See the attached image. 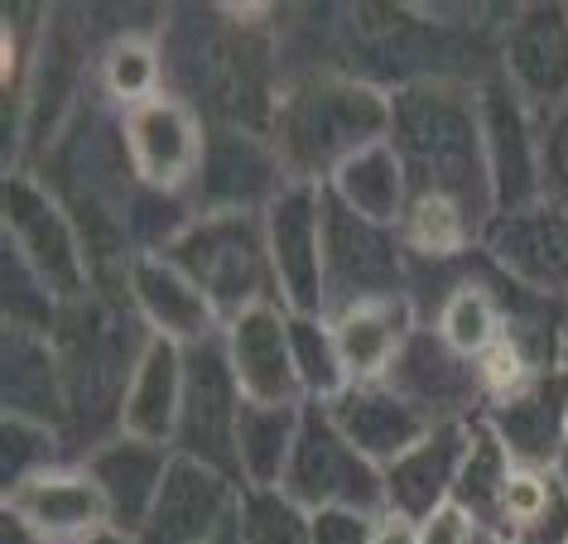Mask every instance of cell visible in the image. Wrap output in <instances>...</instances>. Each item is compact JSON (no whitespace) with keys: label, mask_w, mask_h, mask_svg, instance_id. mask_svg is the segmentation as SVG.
Returning <instances> with one entry per match:
<instances>
[{"label":"cell","mask_w":568,"mask_h":544,"mask_svg":"<svg viewBox=\"0 0 568 544\" xmlns=\"http://www.w3.org/2000/svg\"><path fill=\"white\" fill-rule=\"evenodd\" d=\"M390 145L405 160L409 193H448L496 218L487 145H481L477 82L429 78L390 92Z\"/></svg>","instance_id":"6da1fadb"},{"label":"cell","mask_w":568,"mask_h":544,"mask_svg":"<svg viewBox=\"0 0 568 544\" xmlns=\"http://www.w3.org/2000/svg\"><path fill=\"white\" fill-rule=\"evenodd\" d=\"M390 135V92L362 73L318 68L280 88L270 140L294 183L328 189V179L352 154Z\"/></svg>","instance_id":"7a4b0ae2"},{"label":"cell","mask_w":568,"mask_h":544,"mask_svg":"<svg viewBox=\"0 0 568 544\" xmlns=\"http://www.w3.org/2000/svg\"><path fill=\"white\" fill-rule=\"evenodd\" d=\"M53 342H59L68 381V449L82 457L102 439L121 434V395L150 333L125 304L121 284L116 290L97 284L82 304L63 309Z\"/></svg>","instance_id":"3957f363"},{"label":"cell","mask_w":568,"mask_h":544,"mask_svg":"<svg viewBox=\"0 0 568 544\" xmlns=\"http://www.w3.org/2000/svg\"><path fill=\"white\" fill-rule=\"evenodd\" d=\"M160 255H169L212 299L222 323L255 304H280L265 212H193Z\"/></svg>","instance_id":"277c9868"},{"label":"cell","mask_w":568,"mask_h":544,"mask_svg":"<svg viewBox=\"0 0 568 544\" xmlns=\"http://www.w3.org/2000/svg\"><path fill=\"white\" fill-rule=\"evenodd\" d=\"M0 218H6L0 246L16 251L63 304H82V299L97 290V265H92L88 236H82L73 208L39 174H24V169L6 174Z\"/></svg>","instance_id":"5b68a950"},{"label":"cell","mask_w":568,"mask_h":544,"mask_svg":"<svg viewBox=\"0 0 568 544\" xmlns=\"http://www.w3.org/2000/svg\"><path fill=\"white\" fill-rule=\"evenodd\" d=\"M116 135H121V154H125V169H131V183L140 193L193 203L197 174H203V160H207L212 121L189 102V97L164 92L135 111H121Z\"/></svg>","instance_id":"8992f818"},{"label":"cell","mask_w":568,"mask_h":544,"mask_svg":"<svg viewBox=\"0 0 568 544\" xmlns=\"http://www.w3.org/2000/svg\"><path fill=\"white\" fill-rule=\"evenodd\" d=\"M323 313H343L372 299H405L415 284V261L395 226H376L347 212L323 189Z\"/></svg>","instance_id":"52a82bcc"},{"label":"cell","mask_w":568,"mask_h":544,"mask_svg":"<svg viewBox=\"0 0 568 544\" xmlns=\"http://www.w3.org/2000/svg\"><path fill=\"white\" fill-rule=\"evenodd\" d=\"M280 486L304 511H328V506L376 511V515L386 511V477H381V467L333 424V414L323 405L304 410L300 443H294L290 472H284Z\"/></svg>","instance_id":"ba28073f"},{"label":"cell","mask_w":568,"mask_h":544,"mask_svg":"<svg viewBox=\"0 0 568 544\" xmlns=\"http://www.w3.org/2000/svg\"><path fill=\"white\" fill-rule=\"evenodd\" d=\"M241 414H246V391H241V381L232 376V362H226V352H222V333L203 342V347H189V381H183L174 453L193 457V463H203L236 482Z\"/></svg>","instance_id":"9c48e42d"},{"label":"cell","mask_w":568,"mask_h":544,"mask_svg":"<svg viewBox=\"0 0 568 544\" xmlns=\"http://www.w3.org/2000/svg\"><path fill=\"white\" fill-rule=\"evenodd\" d=\"M481 255L510 284L568 304V203L535 198L525 208L496 212L481 232Z\"/></svg>","instance_id":"30bf717a"},{"label":"cell","mask_w":568,"mask_h":544,"mask_svg":"<svg viewBox=\"0 0 568 544\" xmlns=\"http://www.w3.org/2000/svg\"><path fill=\"white\" fill-rule=\"evenodd\" d=\"M290 183V169L265 131L212 121L207 160L193 189V212H265Z\"/></svg>","instance_id":"8fae6325"},{"label":"cell","mask_w":568,"mask_h":544,"mask_svg":"<svg viewBox=\"0 0 568 544\" xmlns=\"http://www.w3.org/2000/svg\"><path fill=\"white\" fill-rule=\"evenodd\" d=\"M477 117H481V145H487L496 212L535 203L539 198V117L530 111V102L501 73H487L477 82Z\"/></svg>","instance_id":"7c38bea8"},{"label":"cell","mask_w":568,"mask_h":544,"mask_svg":"<svg viewBox=\"0 0 568 544\" xmlns=\"http://www.w3.org/2000/svg\"><path fill=\"white\" fill-rule=\"evenodd\" d=\"M265 246L280 304L290 313H323V189L290 183L265 208Z\"/></svg>","instance_id":"4fadbf2b"},{"label":"cell","mask_w":568,"mask_h":544,"mask_svg":"<svg viewBox=\"0 0 568 544\" xmlns=\"http://www.w3.org/2000/svg\"><path fill=\"white\" fill-rule=\"evenodd\" d=\"M121 294L150 338L174 342V347H203L222 333V313L212 299L183 275L160 251H140L121 270Z\"/></svg>","instance_id":"5bb4252c"},{"label":"cell","mask_w":568,"mask_h":544,"mask_svg":"<svg viewBox=\"0 0 568 544\" xmlns=\"http://www.w3.org/2000/svg\"><path fill=\"white\" fill-rule=\"evenodd\" d=\"M496 73L516 88L530 111L568 102V6L510 10L496 34Z\"/></svg>","instance_id":"9a60e30c"},{"label":"cell","mask_w":568,"mask_h":544,"mask_svg":"<svg viewBox=\"0 0 568 544\" xmlns=\"http://www.w3.org/2000/svg\"><path fill=\"white\" fill-rule=\"evenodd\" d=\"M236 496L241 486L232 477L174 453V467H169V477L135 540L140 544H212L222 530H232Z\"/></svg>","instance_id":"2e32d148"},{"label":"cell","mask_w":568,"mask_h":544,"mask_svg":"<svg viewBox=\"0 0 568 544\" xmlns=\"http://www.w3.org/2000/svg\"><path fill=\"white\" fill-rule=\"evenodd\" d=\"M419 323H429L444 338L448 352H458L463 362L477 366V356H487V347L510 328L506 309V284L491 270L487 255H467L458 261V275L448 284H438L434 299L419 309Z\"/></svg>","instance_id":"e0dca14e"},{"label":"cell","mask_w":568,"mask_h":544,"mask_svg":"<svg viewBox=\"0 0 568 544\" xmlns=\"http://www.w3.org/2000/svg\"><path fill=\"white\" fill-rule=\"evenodd\" d=\"M222 352L232 376L255 405H308L294 376V342H290V309L255 304L222 323Z\"/></svg>","instance_id":"ac0fdd59"},{"label":"cell","mask_w":568,"mask_h":544,"mask_svg":"<svg viewBox=\"0 0 568 544\" xmlns=\"http://www.w3.org/2000/svg\"><path fill=\"white\" fill-rule=\"evenodd\" d=\"M6 511H16L44 544H88L102 530H111L106 496L97 492L82 463H59L10 486Z\"/></svg>","instance_id":"d6986e66"},{"label":"cell","mask_w":568,"mask_h":544,"mask_svg":"<svg viewBox=\"0 0 568 544\" xmlns=\"http://www.w3.org/2000/svg\"><path fill=\"white\" fill-rule=\"evenodd\" d=\"M78 463L88 467L97 492L106 496L111 530L140 535V525H145V515L154 506V496H160L169 467H174V449L135 439V434H111V439L97 443V449L82 453Z\"/></svg>","instance_id":"ffe728a7"},{"label":"cell","mask_w":568,"mask_h":544,"mask_svg":"<svg viewBox=\"0 0 568 544\" xmlns=\"http://www.w3.org/2000/svg\"><path fill=\"white\" fill-rule=\"evenodd\" d=\"M0 405L10 420L49 424L68 439V381L53 333H24V328L0 333Z\"/></svg>","instance_id":"44dd1931"},{"label":"cell","mask_w":568,"mask_h":544,"mask_svg":"<svg viewBox=\"0 0 568 544\" xmlns=\"http://www.w3.org/2000/svg\"><path fill=\"white\" fill-rule=\"evenodd\" d=\"M390 385L405 400H415V405L429 414L434 424H444V420H477V414L487 410L477 366L463 362L458 352H448L444 338H438L429 323L415 328L409 347L400 352V362H395V371H390Z\"/></svg>","instance_id":"7402d4cb"},{"label":"cell","mask_w":568,"mask_h":544,"mask_svg":"<svg viewBox=\"0 0 568 544\" xmlns=\"http://www.w3.org/2000/svg\"><path fill=\"white\" fill-rule=\"evenodd\" d=\"M323 410L333 414V424L343 429L376 467H390L395 457L405 449H415L434 429L429 414H424L415 400H405L390 381H357Z\"/></svg>","instance_id":"603a6c76"},{"label":"cell","mask_w":568,"mask_h":544,"mask_svg":"<svg viewBox=\"0 0 568 544\" xmlns=\"http://www.w3.org/2000/svg\"><path fill=\"white\" fill-rule=\"evenodd\" d=\"M564 414H568V366L539 371L530 385H520L516 395L491 400L481 410L516 463L530 467H554L564 453Z\"/></svg>","instance_id":"cb8c5ba5"},{"label":"cell","mask_w":568,"mask_h":544,"mask_svg":"<svg viewBox=\"0 0 568 544\" xmlns=\"http://www.w3.org/2000/svg\"><path fill=\"white\" fill-rule=\"evenodd\" d=\"M467 429L473 420H444L424 434L415 449H405L390 467H381L386 477V511L405 515V521H424L434 506L453 501L458 486V467L467 453Z\"/></svg>","instance_id":"d4e9b609"},{"label":"cell","mask_w":568,"mask_h":544,"mask_svg":"<svg viewBox=\"0 0 568 544\" xmlns=\"http://www.w3.org/2000/svg\"><path fill=\"white\" fill-rule=\"evenodd\" d=\"M333 319V338L337 352H343L347 381H390L400 352L409 347L419 328V309L415 299H372V304H352L343 313H328Z\"/></svg>","instance_id":"484cf974"},{"label":"cell","mask_w":568,"mask_h":544,"mask_svg":"<svg viewBox=\"0 0 568 544\" xmlns=\"http://www.w3.org/2000/svg\"><path fill=\"white\" fill-rule=\"evenodd\" d=\"M183 381H189V347L150 338L131 371V381H125V395H121V434L174 449Z\"/></svg>","instance_id":"4316f807"},{"label":"cell","mask_w":568,"mask_h":544,"mask_svg":"<svg viewBox=\"0 0 568 544\" xmlns=\"http://www.w3.org/2000/svg\"><path fill=\"white\" fill-rule=\"evenodd\" d=\"M491 218L467 208L463 198L448 193H409V208L400 218V246L415 265H453L481 251V232Z\"/></svg>","instance_id":"83f0119b"},{"label":"cell","mask_w":568,"mask_h":544,"mask_svg":"<svg viewBox=\"0 0 568 544\" xmlns=\"http://www.w3.org/2000/svg\"><path fill=\"white\" fill-rule=\"evenodd\" d=\"M487 535L506 544H568V492L554 467L516 463Z\"/></svg>","instance_id":"f1b7e54d"},{"label":"cell","mask_w":568,"mask_h":544,"mask_svg":"<svg viewBox=\"0 0 568 544\" xmlns=\"http://www.w3.org/2000/svg\"><path fill=\"white\" fill-rule=\"evenodd\" d=\"M328 193L347 212H357V218H366V222L400 226L405 208H409L405 160L395 154L390 140H381V145H366L362 154H352V160L328 179Z\"/></svg>","instance_id":"f546056e"},{"label":"cell","mask_w":568,"mask_h":544,"mask_svg":"<svg viewBox=\"0 0 568 544\" xmlns=\"http://www.w3.org/2000/svg\"><path fill=\"white\" fill-rule=\"evenodd\" d=\"M164 73H169V59H164L160 34L135 24V30H116L111 39H102V53H97V92L116 107V117L164 97L169 92Z\"/></svg>","instance_id":"4dcf8cb0"},{"label":"cell","mask_w":568,"mask_h":544,"mask_svg":"<svg viewBox=\"0 0 568 544\" xmlns=\"http://www.w3.org/2000/svg\"><path fill=\"white\" fill-rule=\"evenodd\" d=\"M308 405H255L246 400L236 434V482L241 486H280L290 472L294 443L304 429Z\"/></svg>","instance_id":"1f68e13d"},{"label":"cell","mask_w":568,"mask_h":544,"mask_svg":"<svg viewBox=\"0 0 568 544\" xmlns=\"http://www.w3.org/2000/svg\"><path fill=\"white\" fill-rule=\"evenodd\" d=\"M510 472H516V457H510L501 434H496V429L477 414L473 429H467V453H463V467H458L453 501L473 511L481 530L496 521V506H501V492H506Z\"/></svg>","instance_id":"d6a6232c"},{"label":"cell","mask_w":568,"mask_h":544,"mask_svg":"<svg viewBox=\"0 0 568 544\" xmlns=\"http://www.w3.org/2000/svg\"><path fill=\"white\" fill-rule=\"evenodd\" d=\"M290 342H294V376L308 405H333L347 391V366L333 338L328 313H290Z\"/></svg>","instance_id":"836d02e7"},{"label":"cell","mask_w":568,"mask_h":544,"mask_svg":"<svg viewBox=\"0 0 568 544\" xmlns=\"http://www.w3.org/2000/svg\"><path fill=\"white\" fill-rule=\"evenodd\" d=\"M314 511H304L284 486H241L232 530L241 544H308Z\"/></svg>","instance_id":"e575fe53"},{"label":"cell","mask_w":568,"mask_h":544,"mask_svg":"<svg viewBox=\"0 0 568 544\" xmlns=\"http://www.w3.org/2000/svg\"><path fill=\"white\" fill-rule=\"evenodd\" d=\"M0 309H6V328H24V333H53L63 319V299L34 275L10 246H0Z\"/></svg>","instance_id":"d590c367"},{"label":"cell","mask_w":568,"mask_h":544,"mask_svg":"<svg viewBox=\"0 0 568 544\" xmlns=\"http://www.w3.org/2000/svg\"><path fill=\"white\" fill-rule=\"evenodd\" d=\"M59 463H78L68 453V439L49 424H30V420H0V486H20L34 472H49Z\"/></svg>","instance_id":"8d00e7d4"},{"label":"cell","mask_w":568,"mask_h":544,"mask_svg":"<svg viewBox=\"0 0 568 544\" xmlns=\"http://www.w3.org/2000/svg\"><path fill=\"white\" fill-rule=\"evenodd\" d=\"M539 198L568 203V102L539 111Z\"/></svg>","instance_id":"74e56055"},{"label":"cell","mask_w":568,"mask_h":544,"mask_svg":"<svg viewBox=\"0 0 568 544\" xmlns=\"http://www.w3.org/2000/svg\"><path fill=\"white\" fill-rule=\"evenodd\" d=\"M376 511H352V506H328L314 511L308 525V544H372L376 540Z\"/></svg>","instance_id":"f35d334b"},{"label":"cell","mask_w":568,"mask_h":544,"mask_svg":"<svg viewBox=\"0 0 568 544\" xmlns=\"http://www.w3.org/2000/svg\"><path fill=\"white\" fill-rule=\"evenodd\" d=\"M419 525V544H477L481 540V525L477 515L458 506V501H444V506H434Z\"/></svg>","instance_id":"ab89813d"},{"label":"cell","mask_w":568,"mask_h":544,"mask_svg":"<svg viewBox=\"0 0 568 544\" xmlns=\"http://www.w3.org/2000/svg\"><path fill=\"white\" fill-rule=\"evenodd\" d=\"M372 544H419V525H415V521H405V515L381 511V521H376V540H372Z\"/></svg>","instance_id":"60d3db41"},{"label":"cell","mask_w":568,"mask_h":544,"mask_svg":"<svg viewBox=\"0 0 568 544\" xmlns=\"http://www.w3.org/2000/svg\"><path fill=\"white\" fill-rule=\"evenodd\" d=\"M0 544H44V540H39L34 530L24 525L16 511H6V506H0Z\"/></svg>","instance_id":"b9f144b4"},{"label":"cell","mask_w":568,"mask_h":544,"mask_svg":"<svg viewBox=\"0 0 568 544\" xmlns=\"http://www.w3.org/2000/svg\"><path fill=\"white\" fill-rule=\"evenodd\" d=\"M88 544H140L135 535H125V530H102L97 540H88Z\"/></svg>","instance_id":"7bdbcfd3"},{"label":"cell","mask_w":568,"mask_h":544,"mask_svg":"<svg viewBox=\"0 0 568 544\" xmlns=\"http://www.w3.org/2000/svg\"><path fill=\"white\" fill-rule=\"evenodd\" d=\"M554 477H559V482H564V492H568V449L559 453V463H554Z\"/></svg>","instance_id":"ee69618b"},{"label":"cell","mask_w":568,"mask_h":544,"mask_svg":"<svg viewBox=\"0 0 568 544\" xmlns=\"http://www.w3.org/2000/svg\"><path fill=\"white\" fill-rule=\"evenodd\" d=\"M212 544H241V540H236V530H222V535L212 540Z\"/></svg>","instance_id":"f6af8a7d"},{"label":"cell","mask_w":568,"mask_h":544,"mask_svg":"<svg viewBox=\"0 0 568 544\" xmlns=\"http://www.w3.org/2000/svg\"><path fill=\"white\" fill-rule=\"evenodd\" d=\"M564 366H568V304H564Z\"/></svg>","instance_id":"bcb514c9"},{"label":"cell","mask_w":568,"mask_h":544,"mask_svg":"<svg viewBox=\"0 0 568 544\" xmlns=\"http://www.w3.org/2000/svg\"><path fill=\"white\" fill-rule=\"evenodd\" d=\"M477 544H506V540H496V535H487V530H481V540Z\"/></svg>","instance_id":"7dc6e473"},{"label":"cell","mask_w":568,"mask_h":544,"mask_svg":"<svg viewBox=\"0 0 568 544\" xmlns=\"http://www.w3.org/2000/svg\"><path fill=\"white\" fill-rule=\"evenodd\" d=\"M564 449H568V414H564Z\"/></svg>","instance_id":"c3c4849f"}]
</instances>
